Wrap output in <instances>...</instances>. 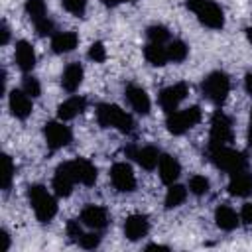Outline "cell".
Segmentation results:
<instances>
[{
  "instance_id": "5bb4252c",
  "label": "cell",
  "mask_w": 252,
  "mask_h": 252,
  "mask_svg": "<svg viewBox=\"0 0 252 252\" xmlns=\"http://www.w3.org/2000/svg\"><path fill=\"white\" fill-rule=\"evenodd\" d=\"M126 154H128L130 158H134V159H136L144 169H154V167H158L159 158H161L159 150H158V148H154V146L128 148V150H126Z\"/></svg>"
},
{
  "instance_id": "484cf974",
  "label": "cell",
  "mask_w": 252,
  "mask_h": 252,
  "mask_svg": "<svg viewBox=\"0 0 252 252\" xmlns=\"http://www.w3.org/2000/svg\"><path fill=\"white\" fill-rule=\"evenodd\" d=\"M187 199V189L183 185H177V183H171L167 193H165V209H175L179 207L183 201Z\"/></svg>"
},
{
  "instance_id": "ac0fdd59",
  "label": "cell",
  "mask_w": 252,
  "mask_h": 252,
  "mask_svg": "<svg viewBox=\"0 0 252 252\" xmlns=\"http://www.w3.org/2000/svg\"><path fill=\"white\" fill-rule=\"evenodd\" d=\"M16 63L22 71H32L35 67V49L30 41L26 39H20L16 43Z\"/></svg>"
},
{
  "instance_id": "e0dca14e",
  "label": "cell",
  "mask_w": 252,
  "mask_h": 252,
  "mask_svg": "<svg viewBox=\"0 0 252 252\" xmlns=\"http://www.w3.org/2000/svg\"><path fill=\"white\" fill-rule=\"evenodd\" d=\"M150 230V220L146 215H130L124 222V234L128 240H140L148 234Z\"/></svg>"
},
{
  "instance_id": "60d3db41",
  "label": "cell",
  "mask_w": 252,
  "mask_h": 252,
  "mask_svg": "<svg viewBox=\"0 0 252 252\" xmlns=\"http://www.w3.org/2000/svg\"><path fill=\"white\" fill-rule=\"evenodd\" d=\"M106 6H118V4H122V2H134V0H102Z\"/></svg>"
},
{
  "instance_id": "603a6c76",
  "label": "cell",
  "mask_w": 252,
  "mask_h": 252,
  "mask_svg": "<svg viewBox=\"0 0 252 252\" xmlns=\"http://www.w3.org/2000/svg\"><path fill=\"white\" fill-rule=\"evenodd\" d=\"M79 35L75 32H57L51 37V49L55 53H69L77 47Z\"/></svg>"
},
{
  "instance_id": "5b68a950",
  "label": "cell",
  "mask_w": 252,
  "mask_h": 252,
  "mask_svg": "<svg viewBox=\"0 0 252 252\" xmlns=\"http://www.w3.org/2000/svg\"><path fill=\"white\" fill-rule=\"evenodd\" d=\"M201 89H203V94H205L211 102L220 104V102H224V100H226L228 91H230L228 75H226V73H222V71H213V73H209V75L205 77V81H203Z\"/></svg>"
},
{
  "instance_id": "74e56055",
  "label": "cell",
  "mask_w": 252,
  "mask_h": 252,
  "mask_svg": "<svg viewBox=\"0 0 252 252\" xmlns=\"http://www.w3.org/2000/svg\"><path fill=\"white\" fill-rule=\"evenodd\" d=\"M240 220L244 224H252V203H246L240 211Z\"/></svg>"
},
{
  "instance_id": "7c38bea8",
  "label": "cell",
  "mask_w": 252,
  "mask_h": 252,
  "mask_svg": "<svg viewBox=\"0 0 252 252\" xmlns=\"http://www.w3.org/2000/svg\"><path fill=\"white\" fill-rule=\"evenodd\" d=\"M8 106H10V112L16 116V118H28L32 114V96L24 93V89H14L8 96Z\"/></svg>"
},
{
  "instance_id": "7402d4cb",
  "label": "cell",
  "mask_w": 252,
  "mask_h": 252,
  "mask_svg": "<svg viewBox=\"0 0 252 252\" xmlns=\"http://www.w3.org/2000/svg\"><path fill=\"white\" fill-rule=\"evenodd\" d=\"M83 75H85V71H83V67L79 63H69L65 67V71H63V77H61L63 89L67 93H75L83 83Z\"/></svg>"
},
{
  "instance_id": "f35d334b",
  "label": "cell",
  "mask_w": 252,
  "mask_h": 252,
  "mask_svg": "<svg viewBox=\"0 0 252 252\" xmlns=\"http://www.w3.org/2000/svg\"><path fill=\"white\" fill-rule=\"evenodd\" d=\"M0 32H2V39H0V43L6 45V43L10 41V28H8L6 22H2V30H0Z\"/></svg>"
},
{
  "instance_id": "83f0119b",
  "label": "cell",
  "mask_w": 252,
  "mask_h": 252,
  "mask_svg": "<svg viewBox=\"0 0 252 252\" xmlns=\"http://www.w3.org/2000/svg\"><path fill=\"white\" fill-rule=\"evenodd\" d=\"M26 14L32 18V22H39L45 18L47 14V8H45V2L43 0H26Z\"/></svg>"
},
{
  "instance_id": "ffe728a7",
  "label": "cell",
  "mask_w": 252,
  "mask_h": 252,
  "mask_svg": "<svg viewBox=\"0 0 252 252\" xmlns=\"http://www.w3.org/2000/svg\"><path fill=\"white\" fill-rule=\"evenodd\" d=\"M85 106H87V100L83 98V96H69L67 100H63L61 104H59V108H57V116H59V120H73L77 114H81L83 110H85Z\"/></svg>"
},
{
  "instance_id": "b9f144b4",
  "label": "cell",
  "mask_w": 252,
  "mask_h": 252,
  "mask_svg": "<svg viewBox=\"0 0 252 252\" xmlns=\"http://www.w3.org/2000/svg\"><path fill=\"white\" fill-rule=\"evenodd\" d=\"M248 144L252 148V110H250V122H248Z\"/></svg>"
},
{
  "instance_id": "30bf717a",
  "label": "cell",
  "mask_w": 252,
  "mask_h": 252,
  "mask_svg": "<svg viewBox=\"0 0 252 252\" xmlns=\"http://www.w3.org/2000/svg\"><path fill=\"white\" fill-rule=\"evenodd\" d=\"M110 181L120 193H132L136 189V175L126 161H118L110 167Z\"/></svg>"
},
{
  "instance_id": "277c9868",
  "label": "cell",
  "mask_w": 252,
  "mask_h": 252,
  "mask_svg": "<svg viewBox=\"0 0 252 252\" xmlns=\"http://www.w3.org/2000/svg\"><path fill=\"white\" fill-rule=\"evenodd\" d=\"M209 156H211V161L222 169V171H238V169H246V158L244 154L232 150V148H226V146H215V148H209Z\"/></svg>"
},
{
  "instance_id": "9a60e30c",
  "label": "cell",
  "mask_w": 252,
  "mask_h": 252,
  "mask_svg": "<svg viewBox=\"0 0 252 252\" xmlns=\"http://www.w3.org/2000/svg\"><path fill=\"white\" fill-rule=\"evenodd\" d=\"M228 193L236 197H248L252 193V173L246 169L232 171L228 179Z\"/></svg>"
},
{
  "instance_id": "4dcf8cb0",
  "label": "cell",
  "mask_w": 252,
  "mask_h": 252,
  "mask_svg": "<svg viewBox=\"0 0 252 252\" xmlns=\"http://www.w3.org/2000/svg\"><path fill=\"white\" fill-rule=\"evenodd\" d=\"M189 191L193 195H205L209 191V179L205 175H193L189 179Z\"/></svg>"
},
{
  "instance_id": "836d02e7",
  "label": "cell",
  "mask_w": 252,
  "mask_h": 252,
  "mask_svg": "<svg viewBox=\"0 0 252 252\" xmlns=\"http://www.w3.org/2000/svg\"><path fill=\"white\" fill-rule=\"evenodd\" d=\"M89 59H93L94 63H102L106 59V47L100 43V41H94L91 47H89Z\"/></svg>"
},
{
  "instance_id": "4fadbf2b",
  "label": "cell",
  "mask_w": 252,
  "mask_h": 252,
  "mask_svg": "<svg viewBox=\"0 0 252 252\" xmlns=\"http://www.w3.org/2000/svg\"><path fill=\"white\" fill-rule=\"evenodd\" d=\"M81 222L93 230H100L108 224V213L104 207H98V205H87L83 211H81Z\"/></svg>"
},
{
  "instance_id": "cb8c5ba5",
  "label": "cell",
  "mask_w": 252,
  "mask_h": 252,
  "mask_svg": "<svg viewBox=\"0 0 252 252\" xmlns=\"http://www.w3.org/2000/svg\"><path fill=\"white\" fill-rule=\"evenodd\" d=\"M73 169H75V177H77V183H83V185H93L96 181V167L89 161V159H73Z\"/></svg>"
},
{
  "instance_id": "e575fe53",
  "label": "cell",
  "mask_w": 252,
  "mask_h": 252,
  "mask_svg": "<svg viewBox=\"0 0 252 252\" xmlns=\"http://www.w3.org/2000/svg\"><path fill=\"white\" fill-rule=\"evenodd\" d=\"M79 244H81L83 248H87V250H93V248H96V246L100 244V236H98L96 232H85V234L81 236Z\"/></svg>"
},
{
  "instance_id": "8fae6325",
  "label": "cell",
  "mask_w": 252,
  "mask_h": 252,
  "mask_svg": "<svg viewBox=\"0 0 252 252\" xmlns=\"http://www.w3.org/2000/svg\"><path fill=\"white\" fill-rule=\"evenodd\" d=\"M187 93H189V89H187V85H185V83L169 85V87H165V89L159 93V106L169 114V112L177 110L179 102L187 96Z\"/></svg>"
},
{
  "instance_id": "8d00e7d4",
  "label": "cell",
  "mask_w": 252,
  "mask_h": 252,
  "mask_svg": "<svg viewBox=\"0 0 252 252\" xmlns=\"http://www.w3.org/2000/svg\"><path fill=\"white\" fill-rule=\"evenodd\" d=\"M83 234H85V232H83V228H81V222H79V220H69V222H67V236H69L71 240L79 242Z\"/></svg>"
},
{
  "instance_id": "7a4b0ae2",
  "label": "cell",
  "mask_w": 252,
  "mask_h": 252,
  "mask_svg": "<svg viewBox=\"0 0 252 252\" xmlns=\"http://www.w3.org/2000/svg\"><path fill=\"white\" fill-rule=\"evenodd\" d=\"M28 199H30V205L33 207V213H35L39 222H49L55 217L57 203L47 193V189L43 185H32L28 189Z\"/></svg>"
},
{
  "instance_id": "4316f807",
  "label": "cell",
  "mask_w": 252,
  "mask_h": 252,
  "mask_svg": "<svg viewBox=\"0 0 252 252\" xmlns=\"http://www.w3.org/2000/svg\"><path fill=\"white\" fill-rule=\"evenodd\" d=\"M187 53H189V47H187L181 39H173V41L167 45V57H169V61H173V63L185 61Z\"/></svg>"
},
{
  "instance_id": "52a82bcc",
  "label": "cell",
  "mask_w": 252,
  "mask_h": 252,
  "mask_svg": "<svg viewBox=\"0 0 252 252\" xmlns=\"http://www.w3.org/2000/svg\"><path fill=\"white\" fill-rule=\"evenodd\" d=\"M230 140H232V122L224 112L217 110L213 114V120H211V144H209V148L226 146Z\"/></svg>"
},
{
  "instance_id": "d590c367",
  "label": "cell",
  "mask_w": 252,
  "mask_h": 252,
  "mask_svg": "<svg viewBox=\"0 0 252 252\" xmlns=\"http://www.w3.org/2000/svg\"><path fill=\"white\" fill-rule=\"evenodd\" d=\"M33 26H35V32H37V35H41V37H45V35H51V33H53V22H51L47 16H45L43 20L35 22Z\"/></svg>"
},
{
  "instance_id": "9c48e42d",
  "label": "cell",
  "mask_w": 252,
  "mask_h": 252,
  "mask_svg": "<svg viewBox=\"0 0 252 252\" xmlns=\"http://www.w3.org/2000/svg\"><path fill=\"white\" fill-rule=\"evenodd\" d=\"M77 183L75 177V169H73V161H63L53 175V191L57 197H67L73 191V185Z\"/></svg>"
},
{
  "instance_id": "ee69618b",
  "label": "cell",
  "mask_w": 252,
  "mask_h": 252,
  "mask_svg": "<svg viewBox=\"0 0 252 252\" xmlns=\"http://www.w3.org/2000/svg\"><path fill=\"white\" fill-rule=\"evenodd\" d=\"M2 234H4V248L8 250V248H10V236H8V232H6V230H2Z\"/></svg>"
},
{
  "instance_id": "f546056e",
  "label": "cell",
  "mask_w": 252,
  "mask_h": 252,
  "mask_svg": "<svg viewBox=\"0 0 252 252\" xmlns=\"http://www.w3.org/2000/svg\"><path fill=\"white\" fill-rule=\"evenodd\" d=\"M148 39L154 41V43H165L169 39V32L165 26H150L148 28Z\"/></svg>"
},
{
  "instance_id": "7bdbcfd3",
  "label": "cell",
  "mask_w": 252,
  "mask_h": 252,
  "mask_svg": "<svg viewBox=\"0 0 252 252\" xmlns=\"http://www.w3.org/2000/svg\"><path fill=\"white\" fill-rule=\"evenodd\" d=\"M146 250H167V248L161 244H150V246H146Z\"/></svg>"
},
{
  "instance_id": "f1b7e54d",
  "label": "cell",
  "mask_w": 252,
  "mask_h": 252,
  "mask_svg": "<svg viewBox=\"0 0 252 252\" xmlns=\"http://www.w3.org/2000/svg\"><path fill=\"white\" fill-rule=\"evenodd\" d=\"M12 179H14V163L10 159V156H2V189L8 191L10 185H12Z\"/></svg>"
},
{
  "instance_id": "ba28073f",
  "label": "cell",
  "mask_w": 252,
  "mask_h": 252,
  "mask_svg": "<svg viewBox=\"0 0 252 252\" xmlns=\"http://www.w3.org/2000/svg\"><path fill=\"white\" fill-rule=\"evenodd\" d=\"M43 136H45V142L51 150H59V148H65L71 144V130L69 126L63 124V120H51L45 124L43 128Z\"/></svg>"
},
{
  "instance_id": "1f68e13d",
  "label": "cell",
  "mask_w": 252,
  "mask_h": 252,
  "mask_svg": "<svg viewBox=\"0 0 252 252\" xmlns=\"http://www.w3.org/2000/svg\"><path fill=\"white\" fill-rule=\"evenodd\" d=\"M61 4H63V8L69 12V14H73V16H83L85 14V10H87V0H61Z\"/></svg>"
},
{
  "instance_id": "d6986e66",
  "label": "cell",
  "mask_w": 252,
  "mask_h": 252,
  "mask_svg": "<svg viewBox=\"0 0 252 252\" xmlns=\"http://www.w3.org/2000/svg\"><path fill=\"white\" fill-rule=\"evenodd\" d=\"M158 171H159L161 181L167 183V185H171V183L177 181V177H179V173H181V165H179V161H177L173 156H167V154H165V156L159 158Z\"/></svg>"
},
{
  "instance_id": "d4e9b609",
  "label": "cell",
  "mask_w": 252,
  "mask_h": 252,
  "mask_svg": "<svg viewBox=\"0 0 252 252\" xmlns=\"http://www.w3.org/2000/svg\"><path fill=\"white\" fill-rule=\"evenodd\" d=\"M144 57H146V61H148L150 65H154V67H161V65H165V63L169 61V57H167V47H165L163 43H154V41H150V43L146 45Z\"/></svg>"
},
{
  "instance_id": "3957f363",
  "label": "cell",
  "mask_w": 252,
  "mask_h": 252,
  "mask_svg": "<svg viewBox=\"0 0 252 252\" xmlns=\"http://www.w3.org/2000/svg\"><path fill=\"white\" fill-rule=\"evenodd\" d=\"M187 8L195 12L197 20L211 30H220L224 26V14L213 0H187Z\"/></svg>"
},
{
  "instance_id": "d6a6232c",
  "label": "cell",
  "mask_w": 252,
  "mask_h": 252,
  "mask_svg": "<svg viewBox=\"0 0 252 252\" xmlns=\"http://www.w3.org/2000/svg\"><path fill=\"white\" fill-rule=\"evenodd\" d=\"M22 89H24V93L30 94L32 98L39 96V93H41V85H39V81H37L35 77H24V85H22Z\"/></svg>"
},
{
  "instance_id": "44dd1931",
  "label": "cell",
  "mask_w": 252,
  "mask_h": 252,
  "mask_svg": "<svg viewBox=\"0 0 252 252\" xmlns=\"http://www.w3.org/2000/svg\"><path fill=\"white\" fill-rule=\"evenodd\" d=\"M215 222L219 228L222 230H234L240 224V215H236V211L228 205H220L215 211Z\"/></svg>"
},
{
  "instance_id": "2e32d148",
  "label": "cell",
  "mask_w": 252,
  "mask_h": 252,
  "mask_svg": "<svg viewBox=\"0 0 252 252\" xmlns=\"http://www.w3.org/2000/svg\"><path fill=\"white\" fill-rule=\"evenodd\" d=\"M126 98H128L132 110L138 112V114H142V116H146L150 112V108H152V102H150L148 93L142 87H138V85H128L126 87Z\"/></svg>"
},
{
  "instance_id": "6da1fadb",
  "label": "cell",
  "mask_w": 252,
  "mask_h": 252,
  "mask_svg": "<svg viewBox=\"0 0 252 252\" xmlns=\"http://www.w3.org/2000/svg\"><path fill=\"white\" fill-rule=\"evenodd\" d=\"M96 120H98V124L102 128H116V130H120L124 134H130L132 128H134L132 116L126 110H122L120 106L110 104V102L98 104V108H96Z\"/></svg>"
},
{
  "instance_id": "8992f818",
  "label": "cell",
  "mask_w": 252,
  "mask_h": 252,
  "mask_svg": "<svg viewBox=\"0 0 252 252\" xmlns=\"http://www.w3.org/2000/svg\"><path fill=\"white\" fill-rule=\"evenodd\" d=\"M201 120V108L199 106H187L183 110H173L167 114V130L175 136L185 134L193 126H197Z\"/></svg>"
},
{
  "instance_id": "ab89813d",
  "label": "cell",
  "mask_w": 252,
  "mask_h": 252,
  "mask_svg": "<svg viewBox=\"0 0 252 252\" xmlns=\"http://www.w3.org/2000/svg\"><path fill=\"white\" fill-rule=\"evenodd\" d=\"M244 89H246L248 94H252V73H248V75L244 77Z\"/></svg>"
}]
</instances>
